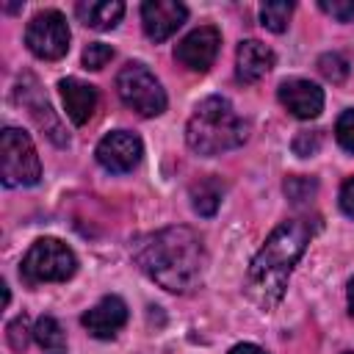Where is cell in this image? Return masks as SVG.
Segmentation results:
<instances>
[{"label":"cell","mask_w":354,"mask_h":354,"mask_svg":"<svg viewBox=\"0 0 354 354\" xmlns=\"http://www.w3.org/2000/svg\"><path fill=\"white\" fill-rule=\"evenodd\" d=\"M138 268L171 293H185L202 282L205 246L191 227H163L141 238L133 249Z\"/></svg>","instance_id":"cell-1"},{"label":"cell","mask_w":354,"mask_h":354,"mask_svg":"<svg viewBox=\"0 0 354 354\" xmlns=\"http://www.w3.org/2000/svg\"><path fill=\"white\" fill-rule=\"evenodd\" d=\"M315 232H318L315 218H288L266 238L260 252L252 257L246 285H249V293L266 310L282 299L288 288V277Z\"/></svg>","instance_id":"cell-2"},{"label":"cell","mask_w":354,"mask_h":354,"mask_svg":"<svg viewBox=\"0 0 354 354\" xmlns=\"http://www.w3.org/2000/svg\"><path fill=\"white\" fill-rule=\"evenodd\" d=\"M246 138L249 124L235 113L232 102L218 94L205 97L185 124V141L196 155H221L241 147Z\"/></svg>","instance_id":"cell-3"},{"label":"cell","mask_w":354,"mask_h":354,"mask_svg":"<svg viewBox=\"0 0 354 354\" xmlns=\"http://www.w3.org/2000/svg\"><path fill=\"white\" fill-rule=\"evenodd\" d=\"M75 271H77V257L58 238H39V241H33L28 254L19 263V277L28 285L66 282Z\"/></svg>","instance_id":"cell-4"},{"label":"cell","mask_w":354,"mask_h":354,"mask_svg":"<svg viewBox=\"0 0 354 354\" xmlns=\"http://www.w3.org/2000/svg\"><path fill=\"white\" fill-rule=\"evenodd\" d=\"M0 177L3 185L17 188V185H36L41 177V163L36 155V147L30 136L19 127H6L0 136Z\"/></svg>","instance_id":"cell-5"},{"label":"cell","mask_w":354,"mask_h":354,"mask_svg":"<svg viewBox=\"0 0 354 354\" xmlns=\"http://www.w3.org/2000/svg\"><path fill=\"white\" fill-rule=\"evenodd\" d=\"M119 100L141 116H158L166 111V91L158 77L138 61H130L116 75Z\"/></svg>","instance_id":"cell-6"},{"label":"cell","mask_w":354,"mask_h":354,"mask_svg":"<svg viewBox=\"0 0 354 354\" xmlns=\"http://www.w3.org/2000/svg\"><path fill=\"white\" fill-rule=\"evenodd\" d=\"M69 39H72L69 36V25H66L64 14L55 11V8L39 11L28 22V28H25V44L41 61H58V58H64L66 50H69Z\"/></svg>","instance_id":"cell-7"},{"label":"cell","mask_w":354,"mask_h":354,"mask_svg":"<svg viewBox=\"0 0 354 354\" xmlns=\"http://www.w3.org/2000/svg\"><path fill=\"white\" fill-rule=\"evenodd\" d=\"M97 163L111 174H127L133 171L144 158V144L130 130H111L97 144Z\"/></svg>","instance_id":"cell-8"},{"label":"cell","mask_w":354,"mask_h":354,"mask_svg":"<svg viewBox=\"0 0 354 354\" xmlns=\"http://www.w3.org/2000/svg\"><path fill=\"white\" fill-rule=\"evenodd\" d=\"M218 47H221V33L213 25H202L191 30L185 39H180V44L174 47V58L191 72H207L218 55Z\"/></svg>","instance_id":"cell-9"},{"label":"cell","mask_w":354,"mask_h":354,"mask_svg":"<svg viewBox=\"0 0 354 354\" xmlns=\"http://www.w3.org/2000/svg\"><path fill=\"white\" fill-rule=\"evenodd\" d=\"M188 17V8L177 0H147L141 6V25L152 41H166Z\"/></svg>","instance_id":"cell-10"},{"label":"cell","mask_w":354,"mask_h":354,"mask_svg":"<svg viewBox=\"0 0 354 354\" xmlns=\"http://www.w3.org/2000/svg\"><path fill=\"white\" fill-rule=\"evenodd\" d=\"M277 97L282 108L290 111L296 119H315L324 111V91L313 80H304V77H290L279 83Z\"/></svg>","instance_id":"cell-11"},{"label":"cell","mask_w":354,"mask_h":354,"mask_svg":"<svg viewBox=\"0 0 354 354\" xmlns=\"http://www.w3.org/2000/svg\"><path fill=\"white\" fill-rule=\"evenodd\" d=\"M80 324L100 340H111L116 337V332L127 324V304L119 296H105L100 299L91 310L83 313Z\"/></svg>","instance_id":"cell-12"},{"label":"cell","mask_w":354,"mask_h":354,"mask_svg":"<svg viewBox=\"0 0 354 354\" xmlns=\"http://www.w3.org/2000/svg\"><path fill=\"white\" fill-rule=\"evenodd\" d=\"M274 66V53L257 39H246L235 50V77L241 83H257Z\"/></svg>","instance_id":"cell-13"},{"label":"cell","mask_w":354,"mask_h":354,"mask_svg":"<svg viewBox=\"0 0 354 354\" xmlns=\"http://www.w3.org/2000/svg\"><path fill=\"white\" fill-rule=\"evenodd\" d=\"M58 91H61V100H64V108H66V116L72 119V124H86L94 116L97 88L91 83H83L77 77H64L58 83Z\"/></svg>","instance_id":"cell-14"},{"label":"cell","mask_w":354,"mask_h":354,"mask_svg":"<svg viewBox=\"0 0 354 354\" xmlns=\"http://www.w3.org/2000/svg\"><path fill=\"white\" fill-rule=\"evenodd\" d=\"M77 17L83 25L94 28V30H111L119 25L122 14H124V3L119 0H86L77 3Z\"/></svg>","instance_id":"cell-15"},{"label":"cell","mask_w":354,"mask_h":354,"mask_svg":"<svg viewBox=\"0 0 354 354\" xmlns=\"http://www.w3.org/2000/svg\"><path fill=\"white\" fill-rule=\"evenodd\" d=\"M221 196H224V183L213 174L207 177H199L194 185H191V205L199 216H213L221 205Z\"/></svg>","instance_id":"cell-16"},{"label":"cell","mask_w":354,"mask_h":354,"mask_svg":"<svg viewBox=\"0 0 354 354\" xmlns=\"http://www.w3.org/2000/svg\"><path fill=\"white\" fill-rule=\"evenodd\" d=\"M33 337L44 354H66V337L61 324L53 315H41L33 326Z\"/></svg>","instance_id":"cell-17"},{"label":"cell","mask_w":354,"mask_h":354,"mask_svg":"<svg viewBox=\"0 0 354 354\" xmlns=\"http://www.w3.org/2000/svg\"><path fill=\"white\" fill-rule=\"evenodd\" d=\"M290 14H293V3H285V0H271V3H263L260 6V19L274 33H282L288 28Z\"/></svg>","instance_id":"cell-18"},{"label":"cell","mask_w":354,"mask_h":354,"mask_svg":"<svg viewBox=\"0 0 354 354\" xmlns=\"http://www.w3.org/2000/svg\"><path fill=\"white\" fill-rule=\"evenodd\" d=\"M318 191V183L313 177H304V174H296V177H288L285 180V194L293 205H301L307 199H313Z\"/></svg>","instance_id":"cell-19"},{"label":"cell","mask_w":354,"mask_h":354,"mask_svg":"<svg viewBox=\"0 0 354 354\" xmlns=\"http://www.w3.org/2000/svg\"><path fill=\"white\" fill-rule=\"evenodd\" d=\"M318 72H321L326 80L340 83V80H346V75H348V61H346L340 53H324V55L318 58Z\"/></svg>","instance_id":"cell-20"},{"label":"cell","mask_w":354,"mask_h":354,"mask_svg":"<svg viewBox=\"0 0 354 354\" xmlns=\"http://www.w3.org/2000/svg\"><path fill=\"white\" fill-rule=\"evenodd\" d=\"M335 138L346 152H354V108L343 111L335 124Z\"/></svg>","instance_id":"cell-21"},{"label":"cell","mask_w":354,"mask_h":354,"mask_svg":"<svg viewBox=\"0 0 354 354\" xmlns=\"http://www.w3.org/2000/svg\"><path fill=\"white\" fill-rule=\"evenodd\" d=\"M111 58H113V47H108L102 41H94L83 50V66L86 69H102Z\"/></svg>","instance_id":"cell-22"},{"label":"cell","mask_w":354,"mask_h":354,"mask_svg":"<svg viewBox=\"0 0 354 354\" xmlns=\"http://www.w3.org/2000/svg\"><path fill=\"white\" fill-rule=\"evenodd\" d=\"M321 149V133L318 130H301L296 138H293V152L299 155V158H310V155H315Z\"/></svg>","instance_id":"cell-23"},{"label":"cell","mask_w":354,"mask_h":354,"mask_svg":"<svg viewBox=\"0 0 354 354\" xmlns=\"http://www.w3.org/2000/svg\"><path fill=\"white\" fill-rule=\"evenodd\" d=\"M321 11L335 17L337 22H351L354 19V0H321Z\"/></svg>","instance_id":"cell-24"},{"label":"cell","mask_w":354,"mask_h":354,"mask_svg":"<svg viewBox=\"0 0 354 354\" xmlns=\"http://www.w3.org/2000/svg\"><path fill=\"white\" fill-rule=\"evenodd\" d=\"M8 343L17 351H22L28 346V321H25V315H19L17 321L8 324Z\"/></svg>","instance_id":"cell-25"},{"label":"cell","mask_w":354,"mask_h":354,"mask_svg":"<svg viewBox=\"0 0 354 354\" xmlns=\"http://www.w3.org/2000/svg\"><path fill=\"white\" fill-rule=\"evenodd\" d=\"M340 207L348 218H354V177H348L340 188Z\"/></svg>","instance_id":"cell-26"},{"label":"cell","mask_w":354,"mask_h":354,"mask_svg":"<svg viewBox=\"0 0 354 354\" xmlns=\"http://www.w3.org/2000/svg\"><path fill=\"white\" fill-rule=\"evenodd\" d=\"M230 354H268V351H263V348L254 346V343H238V346L230 348Z\"/></svg>","instance_id":"cell-27"},{"label":"cell","mask_w":354,"mask_h":354,"mask_svg":"<svg viewBox=\"0 0 354 354\" xmlns=\"http://www.w3.org/2000/svg\"><path fill=\"white\" fill-rule=\"evenodd\" d=\"M348 313L354 315V279L348 282Z\"/></svg>","instance_id":"cell-28"},{"label":"cell","mask_w":354,"mask_h":354,"mask_svg":"<svg viewBox=\"0 0 354 354\" xmlns=\"http://www.w3.org/2000/svg\"><path fill=\"white\" fill-rule=\"evenodd\" d=\"M346 354H354V351H346Z\"/></svg>","instance_id":"cell-29"}]
</instances>
